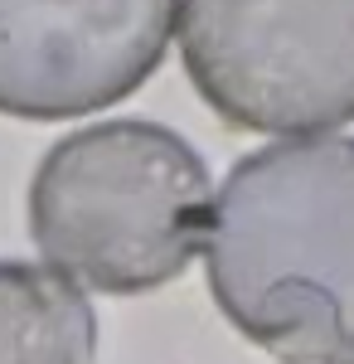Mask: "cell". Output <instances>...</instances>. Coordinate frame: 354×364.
<instances>
[{
    "label": "cell",
    "mask_w": 354,
    "mask_h": 364,
    "mask_svg": "<svg viewBox=\"0 0 354 364\" xmlns=\"http://www.w3.org/2000/svg\"><path fill=\"white\" fill-rule=\"evenodd\" d=\"M204 262L218 311L281 364L354 350V136H281L228 170Z\"/></svg>",
    "instance_id": "6da1fadb"
},
{
    "label": "cell",
    "mask_w": 354,
    "mask_h": 364,
    "mask_svg": "<svg viewBox=\"0 0 354 364\" xmlns=\"http://www.w3.org/2000/svg\"><path fill=\"white\" fill-rule=\"evenodd\" d=\"M209 170L161 122H97L63 136L29 185V233L68 282L136 296L204 252Z\"/></svg>",
    "instance_id": "7a4b0ae2"
},
{
    "label": "cell",
    "mask_w": 354,
    "mask_h": 364,
    "mask_svg": "<svg viewBox=\"0 0 354 364\" xmlns=\"http://www.w3.org/2000/svg\"><path fill=\"white\" fill-rule=\"evenodd\" d=\"M180 58L243 132L321 136L354 117V0H180Z\"/></svg>",
    "instance_id": "3957f363"
},
{
    "label": "cell",
    "mask_w": 354,
    "mask_h": 364,
    "mask_svg": "<svg viewBox=\"0 0 354 364\" xmlns=\"http://www.w3.org/2000/svg\"><path fill=\"white\" fill-rule=\"evenodd\" d=\"M180 0H0V112L87 117L165 58Z\"/></svg>",
    "instance_id": "277c9868"
},
{
    "label": "cell",
    "mask_w": 354,
    "mask_h": 364,
    "mask_svg": "<svg viewBox=\"0 0 354 364\" xmlns=\"http://www.w3.org/2000/svg\"><path fill=\"white\" fill-rule=\"evenodd\" d=\"M97 321L78 282L39 262H0V364H87Z\"/></svg>",
    "instance_id": "5b68a950"
},
{
    "label": "cell",
    "mask_w": 354,
    "mask_h": 364,
    "mask_svg": "<svg viewBox=\"0 0 354 364\" xmlns=\"http://www.w3.org/2000/svg\"><path fill=\"white\" fill-rule=\"evenodd\" d=\"M330 364H354V350H345V355H340V360H330Z\"/></svg>",
    "instance_id": "8992f818"
}]
</instances>
